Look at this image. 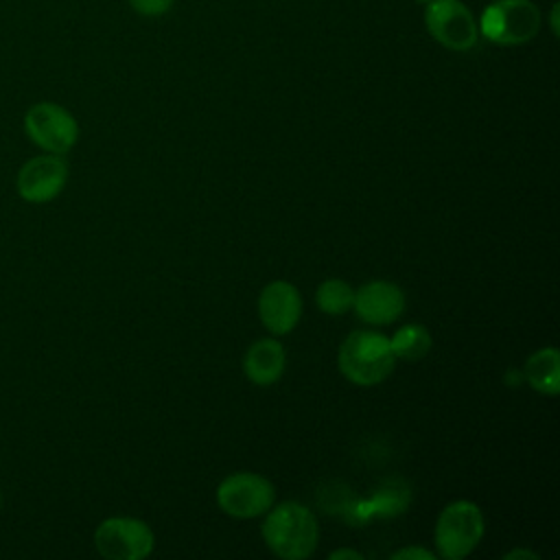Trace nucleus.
<instances>
[{"label": "nucleus", "mask_w": 560, "mask_h": 560, "mask_svg": "<svg viewBox=\"0 0 560 560\" xmlns=\"http://www.w3.org/2000/svg\"><path fill=\"white\" fill-rule=\"evenodd\" d=\"M260 532L267 547L284 560L308 558L319 540V525L315 514L298 501H282L271 505L265 512Z\"/></svg>", "instance_id": "f257e3e1"}, {"label": "nucleus", "mask_w": 560, "mask_h": 560, "mask_svg": "<svg viewBox=\"0 0 560 560\" xmlns=\"http://www.w3.org/2000/svg\"><path fill=\"white\" fill-rule=\"evenodd\" d=\"M341 374L359 385L372 387L385 381L396 365V357L389 346V337L378 330H354L339 346Z\"/></svg>", "instance_id": "f03ea898"}, {"label": "nucleus", "mask_w": 560, "mask_h": 560, "mask_svg": "<svg viewBox=\"0 0 560 560\" xmlns=\"http://www.w3.org/2000/svg\"><path fill=\"white\" fill-rule=\"evenodd\" d=\"M542 13L532 0H492L483 7L479 35L497 46H523L540 31Z\"/></svg>", "instance_id": "7ed1b4c3"}, {"label": "nucleus", "mask_w": 560, "mask_h": 560, "mask_svg": "<svg viewBox=\"0 0 560 560\" xmlns=\"http://www.w3.org/2000/svg\"><path fill=\"white\" fill-rule=\"evenodd\" d=\"M483 514L477 503L457 499L442 508L435 521V547L444 560H462L477 549L483 538Z\"/></svg>", "instance_id": "20e7f679"}, {"label": "nucleus", "mask_w": 560, "mask_h": 560, "mask_svg": "<svg viewBox=\"0 0 560 560\" xmlns=\"http://www.w3.org/2000/svg\"><path fill=\"white\" fill-rule=\"evenodd\" d=\"M424 26L440 46L455 52L475 48L479 39L477 18L462 0H429L424 4Z\"/></svg>", "instance_id": "39448f33"}, {"label": "nucleus", "mask_w": 560, "mask_h": 560, "mask_svg": "<svg viewBox=\"0 0 560 560\" xmlns=\"http://www.w3.org/2000/svg\"><path fill=\"white\" fill-rule=\"evenodd\" d=\"M94 547L107 560H142L155 547L153 529L133 516H109L94 532Z\"/></svg>", "instance_id": "423d86ee"}, {"label": "nucleus", "mask_w": 560, "mask_h": 560, "mask_svg": "<svg viewBox=\"0 0 560 560\" xmlns=\"http://www.w3.org/2000/svg\"><path fill=\"white\" fill-rule=\"evenodd\" d=\"M217 503L228 516L256 518L276 503V490L267 477L249 470H238L228 475L219 483Z\"/></svg>", "instance_id": "0eeeda50"}, {"label": "nucleus", "mask_w": 560, "mask_h": 560, "mask_svg": "<svg viewBox=\"0 0 560 560\" xmlns=\"http://www.w3.org/2000/svg\"><path fill=\"white\" fill-rule=\"evenodd\" d=\"M24 131L46 153L63 155L79 140L77 118L59 103L42 101L28 107L24 114Z\"/></svg>", "instance_id": "6e6552de"}, {"label": "nucleus", "mask_w": 560, "mask_h": 560, "mask_svg": "<svg viewBox=\"0 0 560 560\" xmlns=\"http://www.w3.org/2000/svg\"><path fill=\"white\" fill-rule=\"evenodd\" d=\"M68 182V164L57 153H44L31 158L18 171V195L28 203L52 201Z\"/></svg>", "instance_id": "1a4fd4ad"}, {"label": "nucleus", "mask_w": 560, "mask_h": 560, "mask_svg": "<svg viewBox=\"0 0 560 560\" xmlns=\"http://www.w3.org/2000/svg\"><path fill=\"white\" fill-rule=\"evenodd\" d=\"M258 317L271 335H289L302 317V295L298 287L287 280L265 284L258 295Z\"/></svg>", "instance_id": "9d476101"}, {"label": "nucleus", "mask_w": 560, "mask_h": 560, "mask_svg": "<svg viewBox=\"0 0 560 560\" xmlns=\"http://www.w3.org/2000/svg\"><path fill=\"white\" fill-rule=\"evenodd\" d=\"M352 308L372 326H387L405 311V293L398 284L387 280H370L354 289Z\"/></svg>", "instance_id": "9b49d317"}, {"label": "nucleus", "mask_w": 560, "mask_h": 560, "mask_svg": "<svg viewBox=\"0 0 560 560\" xmlns=\"http://www.w3.org/2000/svg\"><path fill=\"white\" fill-rule=\"evenodd\" d=\"M284 365H287L284 348L273 337L254 341L243 357L245 376L260 387H269L276 381H280V376L284 374Z\"/></svg>", "instance_id": "f8f14e48"}, {"label": "nucleus", "mask_w": 560, "mask_h": 560, "mask_svg": "<svg viewBox=\"0 0 560 560\" xmlns=\"http://www.w3.org/2000/svg\"><path fill=\"white\" fill-rule=\"evenodd\" d=\"M523 378L532 389L545 396L560 392V352L556 346H545L532 352L523 365Z\"/></svg>", "instance_id": "ddd939ff"}, {"label": "nucleus", "mask_w": 560, "mask_h": 560, "mask_svg": "<svg viewBox=\"0 0 560 560\" xmlns=\"http://www.w3.org/2000/svg\"><path fill=\"white\" fill-rule=\"evenodd\" d=\"M389 346H392V352L396 359L418 361L429 354L433 339H431V332L427 326L405 324L389 337Z\"/></svg>", "instance_id": "4468645a"}, {"label": "nucleus", "mask_w": 560, "mask_h": 560, "mask_svg": "<svg viewBox=\"0 0 560 560\" xmlns=\"http://www.w3.org/2000/svg\"><path fill=\"white\" fill-rule=\"evenodd\" d=\"M315 300L326 315H346L352 308L354 289L341 278H328L317 287Z\"/></svg>", "instance_id": "2eb2a0df"}, {"label": "nucleus", "mask_w": 560, "mask_h": 560, "mask_svg": "<svg viewBox=\"0 0 560 560\" xmlns=\"http://www.w3.org/2000/svg\"><path fill=\"white\" fill-rule=\"evenodd\" d=\"M129 4L140 15L158 18V15H164L173 7V0H129Z\"/></svg>", "instance_id": "dca6fc26"}, {"label": "nucleus", "mask_w": 560, "mask_h": 560, "mask_svg": "<svg viewBox=\"0 0 560 560\" xmlns=\"http://www.w3.org/2000/svg\"><path fill=\"white\" fill-rule=\"evenodd\" d=\"M392 560H435V553L424 549V547L409 545V547H402V549L394 551Z\"/></svg>", "instance_id": "f3484780"}, {"label": "nucleus", "mask_w": 560, "mask_h": 560, "mask_svg": "<svg viewBox=\"0 0 560 560\" xmlns=\"http://www.w3.org/2000/svg\"><path fill=\"white\" fill-rule=\"evenodd\" d=\"M363 560V556L359 553V551H354V549H348V547H343V549H335V551H330L328 553V560Z\"/></svg>", "instance_id": "a211bd4d"}, {"label": "nucleus", "mask_w": 560, "mask_h": 560, "mask_svg": "<svg viewBox=\"0 0 560 560\" xmlns=\"http://www.w3.org/2000/svg\"><path fill=\"white\" fill-rule=\"evenodd\" d=\"M525 560V558H529V560H538V553H534V551H529V549H523V547H518V549H512V551H505L503 553V560Z\"/></svg>", "instance_id": "6ab92c4d"}, {"label": "nucleus", "mask_w": 560, "mask_h": 560, "mask_svg": "<svg viewBox=\"0 0 560 560\" xmlns=\"http://www.w3.org/2000/svg\"><path fill=\"white\" fill-rule=\"evenodd\" d=\"M558 2L551 7V33L558 37Z\"/></svg>", "instance_id": "aec40b11"}, {"label": "nucleus", "mask_w": 560, "mask_h": 560, "mask_svg": "<svg viewBox=\"0 0 560 560\" xmlns=\"http://www.w3.org/2000/svg\"><path fill=\"white\" fill-rule=\"evenodd\" d=\"M416 2H418V4H422V7H424V4H427V2H429V0H416Z\"/></svg>", "instance_id": "412c9836"}, {"label": "nucleus", "mask_w": 560, "mask_h": 560, "mask_svg": "<svg viewBox=\"0 0 560 560\" xmlns=\"http://www.w3.org/2000/svg\"><path fill=\"white\" fill-rule=\"evenodd\" d=\"M0 508H2V492H0Z\"/></svg>", "instance_id": "4be33fe9"}]
</instances>
